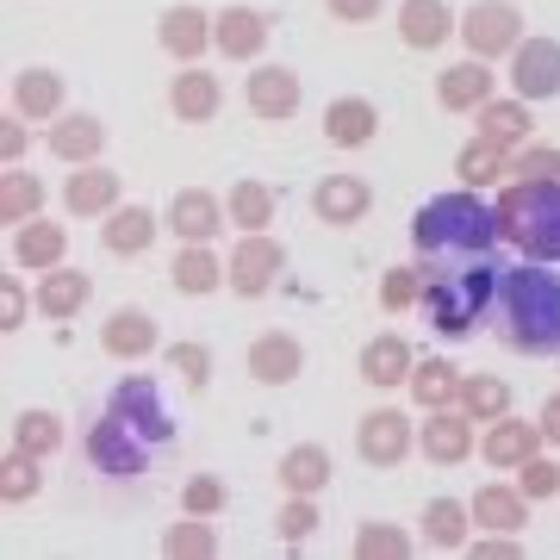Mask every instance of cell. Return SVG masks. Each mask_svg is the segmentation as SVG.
<instances>
[{"instance_id":"obj_1","label":"cell","mask_w":560,"mask_h":560,"mask_svg":"<svg viewBox=\"0 0 560 560\" xmlns=\"http://www.w3.org/2000/svg\"><path fill=\"white\" fill-rule=\"evenodd\" d=\"M499 330L523 355L560 349V275L548 268H504L499 275Z\"/></svg>"},{"instance_id":"obj_2","label":"cell","mask_w":560,"mask_h":560,"mask_svg":"<svg viewBox=\"0 0 560 560\" xmlns=\"http://www.w3.org/2000/svg\"><path fill=\"white\" fill-rule=\"evenodd\" d=\"M492 243H499V212H486L480 200H430L418 212V249L423 261H436V268H460V261H486L492 256Z\"/></svg>"},{"instance_id":"obj_3","label":"cell","mask_w":560,"mask_h":560,"mask_svg":"<svg viewBox=\"0 0 560 560\" xmlns=\"http://www.w3.org/2000/svg\"><path fill=\"white\" fill-rule=\"evenodd\" d=\"M499 300V268L492 261H460V268H436L430 275V324H436L442 337H460V330H474V324L492 312Z\"/></svg>"},{"instance_id":"obj_4","label":"cell","mask_w":560,"mask_h":560,"mask_svg":"<svg viewBox=\"0 0 560 560\" xmlns=\"http://www.w3.org/2000/svg\"><path fill=\"white\" fill-rule=\"evenodd\" d=\"M504 231L529 256H560V187H523L517 200L504 206Z\"/></svg>"}]
</instances>
